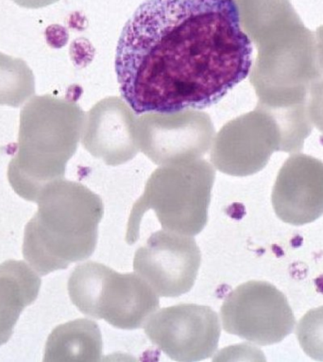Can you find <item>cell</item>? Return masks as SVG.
I'll return each mask as SVG.
<instances>
[{"label":"cell","mask_w":323,"mask_h":362,"mask_svg":"<svg viewBox=\"0 0 323 362\" xmlns=\"http://www.w3.org/2000/svg\"><path fill=\"white\" fill-rule=\"evenodd\" d=\"M146 335L175 361H204L218 349L221 324L206 305L181 304L155 311L144 325Z\"/></svg>","instance_id":"7"},{"label":"cell","mask_w":323,"mask_h":362,"mask_svg":"<svg viewBox=\"0 0 323 362\" xmlns=\"http://www.w3.org/2000/svg\"><path fill=\"white\" fill-rule=\"evenodd\" d=\"M315 36H316L317 59L323 70V25L317 30Z\"/></svg>","instance_id":"18"},{"label":"cell","mask_w":323,"mask_h":362,"mask_svg":"<svg viewBox=\"0 0 323 362\" xmlns=\"http://www.w3.org/2000/svg\"><path fill=\"white\" fill-rule=\"evenodd\" d=\"M276 151H283L282 127L269 109L259 105L218 140L212 161L223 173L248 176L262 170Z\"/></svg>","instance_id":"9"},{"label":"cell","mask_w":323,"mask_h":362,"mask_svg":"<svg viewBox=\"0 0 323 362\" xmlns=\"http://www.w3.org/2000/svg\"><path fill=\"white\" fill-rule=\"evenodd\" d=\"M102 339L97 322L78 319L59 325L47 339L44 361H100Z\"/></svg>","instance_id":"12"},{"label":"cell","mask_w":323,"mask_h":362,"mask_svg":"<svg viewBox=\"0 0 323 362\" xmlns=\"http://www.w3.org/2000/svg\"><path fill=\"white\" fill-rule=\"evenodd\" d=\"M38 211L25 228L23 255L40 276L91 257L104 214L100 196L76 182L47 184L37 199Z\"/></svg>","instance_id":"2"},{"label":"cell","mask_w":323,"mask_h":362,"mask_svg":"<svg viewBox=\"0 0 323 362\" xmlns=\"http://www.w3.org/2000/svg\"><path fill=\"white\" fill-rule=\"evenodd\" d=\"M201 255L192 235L161 230L134 255V269L158 296L179 297L195 284Z\"/></svg>","instance_id":"8"},{"label":"cell","mask_w":323,"mask_h":362,"mask_svg":"<svg viewBox=\"0 0 323 362\" xmlns=\"http://www.w3.org/2000/svg\"><path fill=\"white\" fill-rule=\"evenodd\" d=\"M297 338L303 352L323 361V307L309 310L297 325Z\"/></svg>","instance_id":"15"},{"label":"cell","mask_w":323,"mask_h":362,"mask_svg":"<svg viewBox=\"0 0 323 362\" xmlns=\"http://www.w3.org/2000/svg\"><path fill=\"white\" fill-rule=\"evenodd\" d=\"M40 276L24 261L0 264V346L13 335L22 311L37 298Z\"/></svg>","instance_id":"11"},{"label":"cell","mask_w":323,"mask_h":362,"mask_svg":"<svg viewBox=\"0 0 323 362\" xmlns=\"http://www.w3.org/2000/svg\"><path fill=\"white\" fill-rule=\"evenodd\" d=\"M272 206L283 223L300 226L323 215V162L296 153L283 165L271 195Z\"/></svg>","instance_id":"10"},{"label":"cell","mask_w":323,"mask_h":362,"mask_svg":"<svg viewBox=\"0 0 323 362\" xmlns=\"http://www.w3.org/2000/svg\"><path fill=\"white\" fill-rule=\"evenodd\" d=\"M12 1L26 9H41L56 4L59 0H12Z\"/></svg>","instance_id":"17"},{"label":"cell","mask_w":323,"mask_h":362,"mask_svg":"<svg viewBox=\"0 0 323 362\" xmlns=\"http://www.w3.org/2000/svg\"><path fill=\"white\" fill-rule=\"evenodd\" d=\"M67 287L81 313L119 329L144 327L160 305L158 294L139 274H119L94 261L76 267Z\"/></svg>","instance_id":"5"},{"label":"cell","mask_w":323,"mask_h":362,"mask_svg":"<svg viewBox=\"0 0 323 362\" xmlns=\"http://www.w3.org/2000/svg\"><path fill=\"white\" fill-rule=\"evenodd\" d=\"M235 2L243 30L257 47L303 25L290 0H235Z\"/></svg>","instance_id":"13"},{"label":"cell","mask_w":323,"mask_h":362,"mask_svg":"<svg viewBox=\"0 0 323 362\" xmlns=\"http://www.w3.org/2000/svg\"><path fill=\"white\" fill-rule=\"evenodd\" d=\"M81 111L52 95L32 98L22 108L18 150L8 179L16 194L37 202L47 184L63 179L77 148Z\"/></svg>","instance_id":"3"},{"label":"cell","mask_w":323,"mask_h":362,"mask_svg":"<svg viewBox=\"0 0 323 362\" xmlns=\"http://www.w3.org/2000/svg\"><path fill=\"white\" fill-rule=\"evenodd\" d=\"M215 171L204 161L182 162L154 171L129 218L126 241L136 243L146 212L153 210L163 228L187 235L206 226Z\"/></svg>","instance_id":"4"},{"label":"cell","mask_w":323,"mask_h":362,"mask_svg":"<svg viewBox=\"0 0 323 362\" xmlns=\"http://www.w3.org/2000/svg\"><path fill=\"white\" fill-rule=\"evenodd\" d=\"M251 38L235 0H147L117 43L122 99L137 115L217 105L248 77Z\"/></svg>","instance_id":"1"},{"label":"cell","mask_w":323,"mask_h":362,"mask_svg":"<svg viewBox=\"0 0 323 362\" xmlns=\"http://www.w3.org/2000/svg\"><path fill=\"white\" fill-rule=\"evenodd\" d=\"M307 110L312 124L323 134V74L309 90Z\"/></svg>","instance_id":"16"},{"label":"cell","mask_w":323,"mask_h":362,"mask_svg":"<svg viewBox=\"0 0 323 362\" xmlns=\"http://www.w3.org/2000/svg\"><path fill=\"white\" fill-rule=\"evenodd\" d=\"M35 93V75L26 62L0 52V106L20 107Z\"/></svg>","instance_id":"14"},{"label":"cell","mask_w":323,"mask_h":362,"mask_svg":"<svg viewBox=\"0 0 323 362\" xmlns=\"http://www.w3.org/2000/svg\"><path fill=\"white\" fill-rule=\"evenodd\" d=\"M221 316L227 333L262 346L282 341L296 322L286 296L265 281L235 288L224 300Z\"/></svg>","instance_id":"6"}]
</instances>
